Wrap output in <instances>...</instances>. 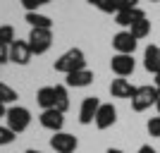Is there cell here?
Segmentation results:
<instances>
[{"instance_id": "1", "label": "cell", "mask_w": 160, "mask_h": 153, "mask_svg": "<svg viewBox=\"0 0 160 153\" xmlns=\"http://www.w3.org/2000/svg\"><path fill=\"white\" fill-rule=\"evenodd\" d=\"M53 67H55V72H62L67 77V74L86 67V55H84L81 48H69V50H65V53L53 62Z\"/></svg>"}, {"instance_id": "2", "label": "cell", "mask_w": 160, "mask_h": 153, "mask_svg": "<svg viewBox=\"0 0 160 153\" xmlns=\"http://www.w3.org/2000/svg\"><path fill=\"white\" fill-rule=\"evenodd\" d=\"M5 120H7V127H10L14 134H19V132H27V127L31 125V113H29L24 105H10Z\"/></svg>"}, {"instance_id": "3", "label": "cell", "mask_w": 160, "mask_h": 153, "mask_svg": "<svg viewBox=\"0 0 160 153\" xmlns=\"http://www.w3.org/2000/svg\"><path fill=\"white\" fill-rule=\"evenodd\" d=\"M158 89L155 86H136L132 96V110L134 113H143L148 110L151 105H155V100H158Z\"/></svg>"}, {"instance_id": "4", "label": "cell", "mask_w": 160, "mask_h": 153, "mask_svg": "<svg viewBox=\"0 0 160 153\" xmlns=\"http://www.w3.org/2000/svg\"><path fill=\"white\" fill-rule=\"evenodd\" d=\"M27 43H29V48H31L33 55L48 53L50 46H53V29H31Z\"/></svg>"}, {"instance_id": "5", "label": "cell", "mask_w": 160, "mask_h": 153, "mask_svg": "<svg viewBox=\"0 0 160 153\" xmlns=\"http://www.w3.org/2000/svg\"><path fill=\"white\" fill-rule=\"evenodd\" d=\"M50 146H53L55 153H74L77 146H79V141L74 134H67V132H55L50 136Z\"/></svg>"}, {"instance_id": "6", "label": "cell", "mask_w": 160, "mask_h": 153, "mask_svg": "<svg viewBox=\"0 0 160 153\" xmlns=\"http://www.w3.org/2000/svg\"><path fill=\"white\" fill-rule=\"evenodd\" d=\"M110 69H112L117 77H129V74H134V69H136L134 55H124V53L112 55V60H110Z\"/></svg>"}, {"instance_id": "7", "label": "cell", "mask_w": 160, "mask_h": 153, "mask_svg": "<svg viewBox=\"0 0 160 153\" xmlns=\"http://www.w3.org/2000/svg\"><path fill=\"white\" fill-rule=\"evenodd\" d=\"M96 127L98 129H110V127L117 122V110H115L112 103H100L98 113H96Z\"/></svg>"}, {"instance_id": "8", "label": "cell", "mask_w": 160, "mask_h": 153, "mask_svg": "<svg viewBox=\"0 0 160 153\" xmlns=\"http://www.w3.org/2000/svg\"><path fill=\"white\" fill-rule=\"evenodd\" d=\"M31 48H29L27 41H14L12 46H10V62H14V65H29L31 62Z\"/></svg>"}, {"instance_id": "9", "label": "cell", "mask_w": 160, "mask_h": 153, "mask_svg": "<svg viewBox=\"0 0 160 153\" xmlns=\"http://www.w3.org/2000/svg\"><path fill=\"white\" fill-rule=\"evenodd\" d=\"M41 127L50 129L53 134H55V132H62V127H65V113L55 110V108L43 110V113H41Z\"/></svg>"}, {"instance_id": "10", "label": "cell", "mask_w": 160, "mask_h": 153, "mask_svg": "<svg viewBox=\"0 0 160 153\" xmlns=\"http://www.w3.org/2000/svg\"><path fill=\"white\" fill-rule=\"evenodd\" d=\"M98 108H100V100L96 96H86V98L81 100V108H79V122L81 125H91L96 120Z\"/></svg>"}, {"instance_id": "11", "label": "cell", "mask_w": 160, "mask_h": 153, "mask_svg": "<svg viewBox=\"0 0 160 153\" xmlns=\"http://www.w3.org/2000/svg\"><path fill=\"white\" fill-rule=\"evenodd\" d=\"M112 48L117 50V53L134 55V50H136V38H134L129 31H117L112 36Z\"/></svg>"}, {"instance_id": "12", "label": "cell", "mask_w": 160, "mask_h": 153, "mask_svg": "<svg viewBox=\"0 0 160 153\" xmlns=\"http://www.w3.org/2000/svg\"><path fill=\"white\" fill-rule=\"evenodd\" d=\"M136 3H139V0H103V3L98 5V10L105 12V14H117V12H124V10L139 7Z\"/></svg>"}, {"instance_id": "13", "label": "cell", "mask_w": 160, "mask_h": 153, "mask_svg": "<svg viewBox=\"0 0 160 153\" xmlns=\"http://www.w3.org/2000/svg\"><path fill=\"white\" fill-rule=\"evenodd\" d=\"M88 84H93V72L86 69V67L67 74V79H65V86H72V89H84V86H88Z\"/></svg>"}, {"instance_id": "14", "label": "cell", "mask_w": 160, "mask_h": 153, "mask_svg": "<svg viewBox=\"0 0 160 153\" xmlns=\"http://www.w3.org/2000/svg\"><path fill=\"white\" fill-rule=\"evenodd\" d=\"M134 91H136V86H132V81L124 79V77H117V79H112V84H110L112 98H129L132 100Z\"/></svg>"}, {"instance_id": "15", "label": "cell", "mask_w": 160, "mask_h": 153, "mask_svg": "<svg viewBox=\"0 0 160 153\" xmlns=\"http://www.w3.org/2000/svg\"><path fill=\"white\" fill-rule=\"evenodd\" d=\"M143 67L151 74H160V46H151L143 50Z\"/></svg>"}, {"instance_id": "16", "label": "cell", "mask_w": 160, "mask_h": 153, "mask_svg": "<svg viewBox=\"0 0 160 153\" xmlns=\"http://www.w3.org/2000/svg\"><path fill=\"white\" fill-rule=\"evenodd\" d=\"M36 103H38L43 110H50L58 103V89L55 86H41L38 93H36Z\"/></svg>"}, {"instance_id": "17", "label": "cell", "mask_w": 160, "mask_h": 153, "mask_svg": "<svg viewBox=\"0 0 160 153\" xmlns=\"http://www.w3.org/2000/svg\"><path fill=\"white\" fill-rule=\"evenodd\" d=\"M146 12L141 10V7H134V10H124V12H117L115 14V24H120V27H132L136 24L139 19H143Z\"/></svg>"}, {"instance_id": "18", "label": "cell", "mask_w": 160, "mask_h": 153, "mask_svg": "<svg viewBox=\"0 0 160 153\" xmlns=\"http://www.w3.org/2000/svg\"><path fill=\"white\" fill-rule=\"evenodd\" d=\"M24 22L31 29H53V19L48 14H41V12H27L24 14Z\"/></svg>"}, {"instance_id": "19", "label": "cell", "mask_w": 160, "mask_h": 153, "mask_svg": "<svg viewBox=\"0 0 160 153\" xmlns=\"http://www.w3.org/2000/svg\"><path fill=\"white\" fill-rule=\"evenodd\" d=\"M129 33H132L136 41H139V38H146L148 33H151V22H148L146 17H143V19H139L136 24H132V27H129Z\"/></svg>"}, {"instance_id": "20", "label": "cell", "mask_w": 160, "mask_h": 153, "mask_svg": "<svg viewBox=\"0 0 160 153\" xmlns=\"http://www.w3.org/2000/svg\"><path fill=\"white\" fill-rule=\"evenodd\" d=\"M17 98H19V93L14 91L12 86H7L5 81H0V100L5 105H12V103H17Z\"/></svg>"}, {"instance_id": "21", "label": "cell", "mask_w": 160, "mask_h": 153, "mask_svg": "<svg viewBox=\"0 0 160 153\" xmlns=\"http://www.w3.org/2000/svg\"><path fill=\"white\" fill-rule=\"evenodd\" d=\"M58 89V103H55V110H60V113H67L69 110V96H67V86H55Z\"/></svg>"}, {"instance_id": "22", "label": "cell", "mask_w": 160, "mask_h": 153, "mask_svg": "<svg viewBox=\"0 0 160 153\" xmlns=\"http://www.w3.org/2000/svg\"><path fill=\"white\" fill-rule=\"evenodd\" d=\"M14 27L12 24H2V27H0V43H2V46H12L14 43Z\"/></svg>"}, {"instance_id": "23", "label": "cell", "mask_w": 160, "mask_h": 153, "mask_svg": "<svg viewBox=\"0 0 160 153\" xmlns=\"http://www.w3.org/2000/svg\"><path fill=\"white\" fill-rule=\"evenodd\" d=\"M12 141H14V132L10 127L0 125V146H7V144H12Z\"/></svg>"}, {"instance_id": "24", "label": "cell", "mask_w": 160, "mask_h": 153, "mask_svg": "<svg viewBox=\"0 0 160 153\" xmlns=\"http://www.w3.org/2000/svg\"><path fill=\"white\" fill-rule=\"evenodd\" d=\"M148 134H151V136H155V139H160V115L148 120Z\"/></svg>"}, {"instance_id": "25", "label": "cell", "mask_w": 160, "mask_h": 153, "mask_svg": "<svg viewBox=\"0 0 160 153\" xmlns=\"http://www.w3.org/2000/svg\"><path fill=\"white\" fill-rule=\"evenodd\" d=\"M7 60H10V46H2V43H0V67L5 65Z\"/></svg>"}, {"instance_id": "26", "label": "cell", "mask_w": 160, "mask_h": 153, "mask_svg": "<svg viewBox=\"0 0 160 153\" xmlns=\"http://www.w3.org/2000/svg\"><path fill=\"white\" fill-rule=\"evenodd\" d=\"M19 3L24 5L27 12H36V10H38V3H36V0H19Z\"/></svg>"}, {"instance_id": "27", "label": "cell", "mask_w": 160, "mask_h": 153, "mask_svg": "<svg viewBox=\"0 0 160 153\" xmlns=\"http://www.w3.org/2000/svg\"><path fill=\"white\" fill-rule=\"evenodd\" d=\"M136 153H158V151H155V148H151L148 144H143V146H141V148H139Z\"/></svg>"}, {"instance_id": "28", "label": "cell", "mask_w": 160, "mask_h": 153, "mask_svg": "<svg viewBox=\"0 0 160 153\" xmlns=\"http://www.w3.org/2000/svg\"><path fill=\"white\" fill-rule=\"evenodd\" d=\"M5 115H7V108H5V103L0 100V117H5Z\"/></svg>"}, {"instance_id": "29", "label": "cell", "mask_w": 160, "mask_h": 153, "mask_svg": "<svg viewBox=\"0 0 160 153\" xmlns=\"http://www.w3.org/2000/svg\"><path fill=\"white\" fill-rule=\"evenodd\" d=\"M86 3H88V5H96V7H98L100 3H103V0H86Z\"/></svg>"}, {"instance_id": "30", "label": "cell", "mask_w": 160, "mask_h": 153, "mask_svg": "<svg viewBox=\"0 0 160 153\" xmlns=\"http://www.w3.org/2000/svg\"><path fill=\"white\" fill-rule=\"evenodd\" d=\"M155 89L160 91V74H155Z\"/></svg>"}, {"instance_id": "31", "label": "cell", "mask_w": 160, "mask_h": 153, "mask_svg": "<svg viewBox=\"0 0 160 153\" xmlns=\"http://www.w3.org/2000/svg\"><path fill=\"white\" fill-rule=\"evenodd\" d=\"M108 153H124V151H120V148H108Z\"/></svg>"}, {"instance_id": "32", "label": "cell", "mask_w": 160, "mask_h": 153, "mask_svg": "<svg viewBox=\"0 0 160 153\" xmlns=\"http://www.w3.org/2000/svg\"><path fill=\"white\" fill-rule=\"evenodd\" d=\"M155 110L160 113V93H158V100H155Z\"/></svg>"}, {"instance_id": "33", "label": "cell", "mask_w": 160, "mask_h": 153, "mask_svg": "<svg viewBox=\"0 0 160 153\" xmlns=\"http://www.w3.org/2000/svg\"><path fill=\"white\" fill-rule=\"evenodd\" d=\"M36 3H38V7H41V5H46V3H50V0H36Z\"/></svg>"}, {"instance_id": "34", "label": "cell", "mask_w": 160, "mask_h": 153, "mask_svg": "<svg viewBox=\"0 0 160 153\" xmlns=\"http://www.w3.org/2000/svg\"><path fill=\"white\" fill-rule=\"evenodd\" d=\"M27 153H41V151H36V148H29V151Z\"/></svg>"}, {"instance_id": "35", "label": "cell", "mask_w": 160, "mask_h": 153, "mask_svg": "<svg viewBox=\"0 0 160 153\" xmlns=\"http://www.w3.org/2000/svg\"><path fill=\"white\" fill-rule=\"evenodd\" d=\"M148 3H158V0H148Z\"/></svg>"}]
</instances>
